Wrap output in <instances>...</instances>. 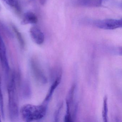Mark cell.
I'll use <instances>...</instances> for the list:
<instances>
[{
	"label": "cell",
	"instance_id": "cell-3",
	"mask_svg": "<svg viewBox=\"0 0 122 122\" xmlns=\"http://www.w3.org/2000/svg\"><path fill=\"white\" fill-rule=\"evenodd\" d=\"M30 66L32 75L37 82L40 84H45L47 82V78L36 59L33 58L31 59Z\"/></svg>",
	"mask_w": 122,
	"mask_h": 122
},
{
	"label": "cell",
	"instance_id": "cell-11",
	"mask_svg": "<svg viewBox=\"0 0 122 122\" xmlns=\"http://www.w3.org/2000/svg\"><path fill=\"white\" fill-rule=\"evenodd\" d=\"M0 32H1L5 35L10 38L14 37V34L11 30L5 25V24L0 22Z\"/></svg>",
	"mask_w": 122,
	"mask_h": 122
},
{
	"label": "cell",
	"instance_id": "cell-10",
	"mask_svg": "<svg viewBox=\"0 0 122 122\" xmlns=\"http://www.w3.org/2000/svg\"><path fill=\"white\" fill-rule=\"evenodd\" d=\"M11 27H12V28L13 32L15 33V36H16V37L17 39L20 47H21V48L23 49V48H25V41L21 33L19 31L18 28H17L15 25H13V24H12L11 25Z\"/></svg>",
	"mask_w": 122,
	"mask_h": 122
},
{
	"label": "cell",
	"instance_id": "cell-8",
	"mask_svg": "<svg viewBox=\"0 0 122 122\" xmlns=\"http://www.w3.org/2000/svg\"><path fill=\"white\" fill-rule=\"evenodd\" d=\"M38 21L36 15L32 12H27L24 14L21 24L23 25L28 24H36Z\"/></svg>",
	"mask_w": 122,
	"mask_h": 122
},
{
	"label": "cell",
	"instance_id": "cell-14",
	"mask_svg": "<svg viewBox=\"0 0 122 122\" xmlns=\"http://www.w3.org/2000/svg\"><path fill=\"white\" fill-rule=\"evenodd\" d=\"M28 83H25L23 86V92L25 97H29L30 93V88Z\"/></svg>",
	"mask_w": 122,
	"mask_h": 122
},
{
	"label": "cell",
	"instance_id": "cell-9",
	"mask_svg": "<svg viewBox=\"0 0 122 122\" xmlns=\"http://www.w3.org/2000/svg\"><path fill=\"white\" fill-rule=\"evenodd\" d=\"M61 79V75L59 77H58L56 78V80L55 81V82L53 83L52 85L50 87V90H49V91H48L47 94L46 95V97L45 98L43 102L47 103L48 102L50 101L51 98L52 97V95L53 94V92H54V91L55 90L56 88L58 86V85L60 83Z\"/></svg>",
	"mask_w": 122,
	"mask_h": 122
},
{
	"label": "cell",
	"instance_id": "cell-1",
	"mask_svg": "<svg viewBox=\"0 0 122 122\" xmlns=\"http://www.w3.org/2000/svg\"><path fill=\"white\" fill-rule=\"evenodd\" d=\"M7 90L9 116L10 120H15L18 117L20 111L16 76L14 72L11 74Z\"/></svg>",
	"mask_w": 122,
	"mask_h": 122
},
{
	"label": "cell",
	"instance_id": "cell-4",
	"mask_svg": "<svg viewBox=\"0 0 122 122\" xmlns=\"http://www.w3.org/2000/svg\"><path fill=\"white\" fill-rule=\"evenodd\" d=\"M96 27L100 29L113 30L121 28L122 26V20L116 19H106L96 20L94 22Z\"/></svg>",
	"mask_w": 122,
	"mask_h": 122
},
{
	"label": "cell",
	"instance_id": "cell-2",
	"mask_svg": "<svg viewBox=\"0 0 122 122\" xmlns=\"http://www.w3.org/2000/svg\"><path fill=\"white\" fill-rule=\"evenodd\" d=\"M47 103L40 105L27 104L23 106L19 111L23 121L30 122L42 119L46 115Z\"/></svg>",
	"mask_w": 122,
	"mask_h": 122
},
{
	"label": "cell",
	"instance_id": "cell-12",
	"mask_svg": "<svg viewBox=\"0 0 122 122\" xmlns=\"http://www.w3.org/2000/svg\"><path fill=\"white\" fill-rule=\"evenodd\" d=\"M107 97L105 96L103 98V107L102 117L103 121L107 122Z\"/></svg>",
	"mask_w": 122,
	"mask_h": 122
},
{
	"label": "cell",
	"instance_id": "cell-16",
	"mask_svg": "<svg viewBox=\"0 0 122 122\" xmlns=\"http://www.w3.org/2000/svg\"><path fill=\"white\" fill-rule=\"evenodd\" d=\"M46 1V0H40L41 4L43 5L45 3Z\"/></svg>",
	"mask_w": 122,
	"mask_h": 122
},
{
	"label": "cell",
	"instance_id": "cell-15",
	"mask_svg": "<svg viewBox=\"0 0 122 122\" xmlns=\"http://www.w3.org/2000/svg\"><path fill=\"white\" fill-rule=\"evenodd\" d=\"M7 5L13 7L15 3V0H3Z\"/></svg>",
	"mask_w": 122,
	"mask_h": 122
},
{
	"label": "cell",
	"instance_id": "cell-17",
	"mask_svg": "<svg viewBox=\"0 0 122 122\" xmlns=\"http://www.w3.org/2000/svg\"><path fill=\"white\" fill-rule=\"evenodd\" d=\"M1 116H0V122H1Z\"/></svg>",
	"mask_w": 122,
	"mask_h": 122
},
{
	"label": "cell",
	"instance_id": "cell-13",
	"mask_svg": "<svg viewBox=\"0 0 122 122\" xmlns=\"http://www.w3.org/2000/svg\"><path fill=\"white\" fill-rule=\"evenodd\" d=\"M0 110L1 111V115L3 118L5 117V110H4V98L1 87V82L0 80Z\"/></svg>",
	"mask_w": 122,
	"mask_h": 122
},
{
	"label": "cell",
	"instance_id": "cell-5",
	"mask_svg": "<svg viewBox=\"0 0 122 122\" xmlns=\"http://www.w3.org/2000/svg\"><path fill=\"white\" fill-rule=\"evenodd\" d=\"M0 62L6 75L10 73V67L7 56L6 47L2 38L0 35Z\"/></svg>",
	"mask_w": 122,
	"mask_h": 122
},
{
	"label": "cell",
	"instance_id": "cell-6",
	"mask_svg": "<svg viewBox=\"0 0 122 122\" xmlns=\"http://www.w3.org/2000/svg\"><path fill=\"white\" fill-rule=\"evenodd\" d=\"M30 33L33 41L38 45H41L45 41V36L41 30L36 26H33L30 29Z\"/></svg>",
	"mask_w": 122,
	"mask_h": 122
},
{
	"label": "cell",
	"instance_id": "cell-7",
	"mask_svg": "<svg viewBox=\"0 0 122 122\" xmlns=\"http://www.w3.org/2000/svg\"><path fill=\"white\" fill-rule=\"evenodd\" d=\"M102 0H75V3L77 5L88 7H100L102 3Z\"/></svg>",
	"mask_w": 122,
	"mask_h": 122
}]
</instances>
